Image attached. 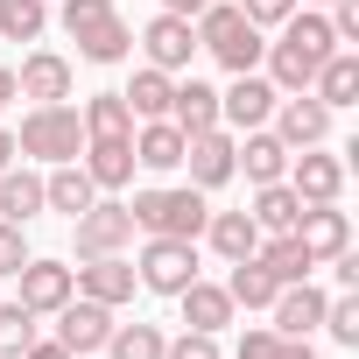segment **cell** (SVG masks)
<instances>
[{
  "mask_svg": "<svg viewBox=\"0 0 359 359\" xmlns=\"http://www.w3.org/2000/svg\"><path fill=\"white\" fill-rule=\"evenodd\" d=\"M191 29H198V50H205L219 71H233V78H240V71H261V50H268V43H261V29L233 8V0H205V15H198Z\"/></svg>",
  "mask_w": 359,
  "mask_h": 359,
  "instance_id": "obj_1",
  "label": "cell"
},
{
  "mask_svg": "<svg viewBox=\"0 0 359 359\" xmlns=\"http://www.w3.org/2000/svg\"><path fill=\"white\" fill-rule=\"evenodd\" d=\"M134 233H155V240H198L212 205L198 184H162V191H134Z\"/></svg>",
  "mask_w": 359,
  "mask_h": 359,
  "instance_id": "obj_2",
  "label": "cell"
},
{
  "mask_svg": "<svg viewBox=\"0 0 359 359\" xmlns=\"http://www.w3.org/2000/svg\"><path fill=\"white\" fill-rule=\"evenodd\" d=\"M57 22H64V36L78 43L85 64H127V57H134V29L120 22L113 0H64Z\"/></svg>",
  "mask_w": 359,
  "mask_h": 359,
  "instance_id": "obj_3",
  "label": "cell"
},
{
  "mask_svg": "<svg viewBox=\"0 0 359 359\" xmlns=\"http://www.w3.org/2000/svg\"><path fill=\"white\" fill-rule=\"evenodd\" d=\"M15 148L36 155V162H78V155H85V120H78V106H64V99H57V106H29Z\"/></svg>",
  "mask_w": 359,
  "mask_h": 359,
  "instance_id": "obj_4",
  "label": "cell"
},
{
  "mask_svg": "<svg viewBox=\"0 0 359 359\" xmlns=\"http://www.w3.org/2000/svg\"><path fill=\"white\" fill-rule=\"evenodd\" d=\"M134 275H141V289H155V296L191 289V282H198V240H155V233H148Z\"/></svg>",
  "mask_w": 359,
  "mask_h": 359,
  "instance_id": "obj_5",
  "label": "cell"
},
{
  "mask_svg": "<svg viewBox=\"0 0 359 359\" xmlns=\"http://www.w3.org/2000/svg\"><path fill=\"white\" fill-rule=\"evenodd\" d=\"M134 240V212L120 198H92L78 212V261H99V254H127Z\"/></svg>",
  "mask_w": 359,
  "mask_h": 359,
  "instance_id": "obj_6",
  "label": "cell"
},
{
  "mask_svg": "<svg viewBox=\"0 0 359 359\" xmlns=\"http://www.w3.org/2000/svg\"><path fill=\"white\" fill-rule=\"evenodd\" d=\"M134 289H141V275H134V261H127V254H99V261L71 268V296H85V303L120 310V303H134Z\"/></svg>",
  "mask_w": 359,
  "mask_h": 359,
  "instance_id": "obj_7",
  "label": "cell"
},
{
  "mask_svg": "<svg viewBox=\"0 0 359 359\" xmlns=\"http://www.w3.org/2000/svg\"><path fill=\"white\" fill-rule=\"evenodd\" d=\"M282 184H289L303 205H338V191H345V155H324V141H317V148H296Z\"/></svg>",
  "mask_w": 359,
  "mask_h": 359,
  "instance_id": "obj_8",
  "label": "cell"
},
{
  "mask_svg": "<svg viewBox=\"0 0 359 359\" xmlns=\"http://www.w3.org/2000/svg\"><path fill=\"white\" fill-rule=\"evenodd\" d=\"M268 120H275V141H282L289 155H296V148H317V141L331 134V106L310 99V92H282Z\"/></svg>",
  "mask_w": 359,
  "mask_h": 359,
  "instance_id": "obj_9",
  "label": "cell"
},
{
  "mask_svg": "<svg viewBox=\"0 0 359 359\" xmlns=\"http://www.w3.org/2000/svg\"><path fill=\"white\" fill-rule=\"evenodd\" d=\"M275 99H282V92H275L261 71H240V78L219 92V127H233V134H247V127H268Z\"/></svg>",
  "mask_w": 359,
  "mask_h": 359,
  "instance_id": "obj_10",
  "label": "cell"
},
{
  "mask_svg": "<svg viewBox=\"0 0 359 359\" xmlns=\"http://www.w3.org/2000/svg\"><path fill=\"white\" fill-rule=\"evenodd\" d=\"M289 233H296V247H303L317 268H324L331 254H345V247H352V219H345L338 205H303Z\"/></svg>",
  "mask_w": 359,
  "mask_h": 359,
  "instance_id": "obj_11",
  "label": "cell"
},
{
  "mask_svg": "<svg viewBox=\"0 0 359 359\" xmlns=\"http://www.w3.org/2000/svg\"><path fill=\"white\" fill-rule=\"evenodd\" d=\"M15 282H22L15 303H29L36 317H57V310L71 303V261H43V254H29V261L15 268Z\"/></svg>",
  "mask_w": 359,
  "mask_h": 359,
  "instance_id": "obj_12",
  "label": "cell"
},
{
  "mask_svg": "<svg viewBox=\"0 0 359 359\" xmlns=\"http://www.w3.org/2000/svg\"><path fill=\"white\" fill-rule=\"evenodd\" d=\"M184 169H191V184L198 191H219V184H233V127H205V134H191L184 141Z\"/></svg>",
  "mask_w": 359,
  "mask_h": 359,
  "instance_id": "obj_13",
  "label": "cell"
},
{
  "mask_svg": "<svg viewBox=\"0 0 359 359\" xmlns=\"http://www.w3.org/2000/svg\"><path fill=\"white\" fill-rule=\"evenodd\" d=\"M106 338H113V310L106 303H85V296H71L64 310H57V345L64 352H106Z\"/></svg>",
  "mask_w": 359,
  "mask_h": 359,
  "instance_id": "obj_14",
  "label": "cell"
},
{
  "mask_svg": "<svg viewBox=\"0 0 359 359\" xmlns=\"http://www.w3.org/2000/svg\"><path fill=\"white\" fill-rule=\"evenodd\" d=\"M141 50H148V64L155 71H191V57H198V29L184 22V15H155L148 29H141Z\"/></svg>",
  "mask_w": 359,
  "mask_h": 359,
  "instance_id": "obj_15",
  "label": "cell"
},
{
  "mask_svg": "<svg viewBox=\"0 0 359 359\" xmlns=\"http://www.w3.org/2000/svg\"><path fill=\"white\" fill-rule=\"evenodd\" d=\"M15 99H36V106L71 99V57H57V50H29L22 71H15Z\"/></svg>",
  "mask_w": 359,
  "mask_h": 359,
  "instance_id": "obj_16",
  "label": "cell"
},
{
  "mask_svg": "<svg viewBox=\"0 0 359 359\" xmlns=\"http://www.w3.org/2000/svg\"><path fill=\"white\" fill-rule=\"evenodd\" d=\"M324 303H331L324 289H310V282H282L275 303H268V310H275L268 331H275V338H310V331L324 324Z\"/></svg>",
  "mask_w": 359,
  "mask_h": 359,
  "instance_id": "obj_17",
  "label": "cell"
},
{
  "mask_svg": "<svg viewBox=\"0 0 359 359\" xmlns=\"http://www.w3.org/2000/svg\"><path fill=\"white\" fill-rule=\"evenodd\" d=\"M233 169H247V184H282L289 148L275 141V127H247V134H233Z\"/></svg>",
  "mask_w": 359,
  "mask_h": 359,
  "instance_id": "obj_18",
  "label": "cell"
},
{
  "mask_svg": "<svg viewBox=\"0 0 359 359\" xmlns=\"http://www.w3.org/2000/svg\"><path fill=\"white\" fill-rule=\"evenodd\" d=\"M176 303H184V331H226L233 324V296H226V282H191V289H176Z\"/></svg>",
  "mask_w": 359,
  "mask_h": 359,
  "instance_id": "obj_19",
  "label": "cell"
},
{
  "mask_svg": "<svg viewBox=\"0 0 359 359\" xmlns=\"http://www.w3.org/2000/svg\"><path fill=\"white\" fill-rule=\"evenodd\" d=\"M134 162L155 169V176L184 169V127H176V120H141L134 127Z\"/></svg>",
  "mask_w": 359,
  "mask_h": 359,
  "instance_id": "obj_20",
  "label": "cell"
},
{
  "mask_svg": "<svg viewBox=\"0 0 359 359\" xmlns=\"http://www.w3.org/2000/svg\"><path fill=\"white\" fill-rule=\"evenodd\" d=\"M99 198V184L85 176V162H50V176H43V212H85Z\"/></svg>",
  "mask_w": 359,
  "mask_h": 359,
  "instance_id": "obj_21",
  "label": "cell"
},
{
  "mask_svg": "<svg viewBox=\"0 0 359 359\" xmlns=\"http://www.w3.org/2000/svg\"><path fill=\"white\" fill-rule=\"evenodd\" d=\"M169 120L184 127V141H191V134H205V127H219V92H212L205 78H184V85L169 92Z\"/></svg>",
  "mask_w": 359,
  "mask_h": 359,
  "instance_id": "obj_22",
  "label": "cell"
},
{
  "mask_svg": "<svg viewBox=\"0 0 359 359\" xmlns=\"http://www.w3.org/2000/svg\"><path fill=\"white\" fill-rule=\"evenodd\" d=\"M310 99H324L331 113L352 106V99H359V57H352V50H331V57L317 64V78H310Z\"/></svg>",
  "mask_w": 359,
  "mask_h": 359,
  "instance_id": "obj_23",
  "label": "cell"
},
{
  "mask_svg": "<svg viewBox=\"0 0 359 359\" xmlns=\"http://www.w3.org/2000/svg\"><path fill=\"white\" fill-rule=\"evenodd\" d=\"M78 120H85V141H134V113L120 92H92L78 106Z\"/></svg>",
  "mask_w": 359,
  "mask_h": 359,
  "instance_id": "obj_24",
  "label": "cell"
},
{
  "mask_svg": "<svg viewBox=\"0 0 359 359\" xmlns=\"http://www.w3.org/2000/svg\"><path fill=\"white\" fill-rule=\"evenodd\" d=\"M205 240H212V254L233 268V261H247V254L261 247V226H254L247 212H212V219H205Z\"/></svg>",
  "mask_w": 359,
  "mask_h": 359,
  "instance_id": "obj_25",
  "label": "cell"
},
{
  "mask_svg": "<svg viewBox=\"0 0 359 359\" xmlns=\"http://www.w3.org/2000/svg\"><path fill=\"white\" fill-rule=\"evenodd\" d=\"M85 176L99 191H127L134 184V141H85Z\"/></svg>",
  "mask_w": 359,
  "mask_h": 359,
  "instance_id": "obj_26",
  "label": "cell"
},
{
  "mask_svg": "<svg viewBox=\"0 0 359 359\" xmlns=\"http://www.w3.org/2000/svg\"><path fill=\"white\" fill-rule=\"evenodd\" d=\"M43 212V176H29V169H0V219H8V226H29Z\"/></svg>",
  "mask_w": 359,
  "mask_h": 359,
  "instance_id": "obj_27",
  "label": "cell"
},
{
  "mask_svg": "<svg viewBox=\"0 0 359 359\" xmlns=\"http://www.w3.org/2000/svg\"><path fill=\"white\" fill-rule=\"evenodd\" d=\"M169 92H176V78H169V71H155V64H141V71H134V85H127L120 99H127V113H134V120H169Z\"/></svg>",
  "mask_w": 359,
  "mask_h": 359,
  "instance_id": "obj_28",
  "label": "cell"
},
{
  "mask_svg": "<svg viewBox=\"0 0 359 359\" xmlns=\"http://www.w3.org/2000/svg\"><path fill=\"white\" fill-rule=\"evenodd\" d=\"M254 261H261V268H268L275 282H310V268H317V261H310V254L296 247V233H261Z\"/></svg>",
  "mask_w": 359,
  "mask_h": 359,
  "instance_id": "obj_29",
  "label": "cell"
},
{
  "mask_svg": "<svg viewBox=\"0 0 359 359\" xmlns=\"http://www.w3.org/2000/svg\"><path fill=\"white\" fill-rule=\"evenodd\" d=\"M296 212H303V198H296L289 184H254V205H247V219H254L261 233H289V226H296Z\"/></svg>",
  "mask_w": 359,
  "mask_h": 359,
  "instance_id": "obj_30",
  "label": "cell"
},
{
  "mask_svg": "<svg viewBox=\"0 0 359 359\" xmlns=\"http://www.w3.org/2000/svg\"><path fill=\"white\" fill-rule=\"evenodd\" d=\"M275 289H282V282H275V275H268L254 254H247V261H233V275H226L233 310H268V303H275Z\"/></svg>",
  "mask_w": 359,
  "mask_h": 359,
  "instance_id": "obj_31",
  "label": "cell"
},
{
  "mask_svg": "<svg viewBox=\"0 0 359 359\" xmlns=\"http://www.w3.org/2000/svg\"><path fill=\"white\" fill-rule=\"evenodd\" d=\"M50 29V0H0V36L8 43H36Z\"/></svg>",
  "mask_w": 359,
  "mask_h": 359,
  "instance_id": "obj_32",
  "label": "cell"
},
{
  "mask_svg": "<svg viewBox=\"0 0 359 359\" xmlns=\"http://www.w3.org/2000/svg\"><path fill=\"white\" fill-rule=\"evenodd\" d=\"M162 324H113L106 338V359H162Z\"/></svg>",
  "mask_w": 359,
  "mask_h": 359,
  "instance_id": "obj_33",
  "label": "cell"
},
{
  "mask_svg": "<svg viewBox=\"0 0 359 359\" xmlns=\"http://www.w3.org/2000/svg\"><path fill=\"white\" fill-rule=\"evenodd\" d=\"M36 345V310L29 303H0V359H22Z\"/></svg>",
  "mask_w": 359,
  "mask_h": 359,
  "instance_id": "obj_34",
  "label": "cell"
},
{
  "mask_svg": "<svg viewBox=\"0 0 359 359\" xmlns=\"http://www.w3.org/2000/svg\"><path fill=\"white\" fill-rule=\"evenodd\" d=\"M317 331H331L338 345H359V289H338L331 303H324V324Z\"/></svg>",
  "mask_w": 359,
  "mask_h": 359,
  "instance_id": "obj_35",
  "label": "cell"
},
{
  "mask_svg": "<svg viewBox=\"0 0 359 359\" xmlns=\"http://www.w3.org/2000/svg\"><path fill=\"white\" fill-rule=\"evenodd\" d=\"M162 359H226V352H219L212 331H184V338H169V345H162Z\"/></svg>",
  "mask_w": 359,
  "mask_h": 359,
  "instance_id": "obj_36",
  "label": "cell"
},
{
  "mask_svg": "<svg viewBox=\"0 0 359 359\" xmlns=\"http://www.w3.org/2000/svg\"><path fill=\"white\" fill-rule=\"evenodd\" d=\"M240 15H247L254 29H282V22L296 15V0H240Z\"/></svg>",
  "mask_w": 359,
  "mask_h": 359,
  "instance_id": "obj_37",
  "label": "cell"
},
{
  "mask_svg": "<svg viewBox=\"0 0 359 359\" xmlns=\"http://www.w3.org/2000/svg\"><path fill=\"white\" fill-rule=\"evenodd\" d=\"M22 261H29V240H22V226H8V219H0V282H8Z\"/></svg>",
  "mask_w": 359,
  "mask_h": 359,
  "instance_id": "obj_38",
  "label": "cell"
},
{
  "mask_svg": "<svg viewBox=\"0 0 359 359\" xmlns=\"http://www.w3.org/2000/svg\"><path fill=\"white\" fill-rule=\"evenodd\" d=\"M324 22H331L338 43H359V0H331V15H324Z\"/></svg>",
  "mask_w": 359,
  "mask_h": 359,
  "instance_id": "obj_39",
  "label": "cell"
},
{
  "mask_svg": "<svg viewBox=\"0 0 359 359\" xmlns=\"http://www.w3.org/2000/svg\"><path fill=\"white\" fill-rule=\"evenodd\" d=\"M282 352V338L268 331V324H254V331H240V359H275Z\"/></svg>",
  "mask_w": 359,
  "mask_h": 359,
  "instance_id": "obj_40",
  "label": "cell"
},
{
  "mask_svg": "<svg viewBox=\"0 0 359 359\" xmlns=\"http://www.w3.org/2000/svg\"><path fill=\"white\" fill-rule=\"evenodd\" d=\"M22 359H78V352H64V345H57V338H36V345H29V352H22Z\"/></svg>",
  "mask_w": 359,
  "mask_h": 359,
  "instance_id": "obj_41",
  "label": "cell"
},
{
  "mask_svg": "<svg viewBox=\"0 0 359 359\" xmlns=\"http://www.w3.org/2000/svg\"><path fill=\"white\" fill-rule=\"evenodd\" d=\"M275 359H317V345H310V338H282V352H275Z\"/></svg>",
  "mask_w": 359,
  "mask_h": 359,
  "instance_id": "obj_42",
  "label": "cell"
},
{
  "mask_svg": "<svg viewBox=\"0 0 359 359\" xmlns=\"http://www.w3.org/2000/svg\"><path fill=\"white\" fill-rule=\"evenodd\" d=\"M162 15H184V22H198V15H205V0H162Z\"/></svg>",
  "mask_w": 359,
  "mask_h": 359,
  "instance_id": "obj_43",
  "label": "cell"
},
{
  "mask_svg": "<svg viewBox=\"0 0 359 359\" xmlns=\"http://www.w3.org/2000/svg\"><path fill=\"white\" fill-rule=\"evenodd\" d=\"M8 106H15V71L0 64V113H8Z\"/></svg>",
  "mask_w": 359,
  "mask_h": 359,
  "instance_id": "obj_44",
  "label": "cell"
},
{
  "mask_svg": "<svg viewBox=\"0 0 359 359\" xmlns=\"http://www.w3.org/2000/svg\"><path fill=\"white\" fill-rule=\"evenodd\" d=\"M8 162H22V148H15V134H8V127H0V169H8Z\"/></svg>",
  "mask_w": 359,
  "mask_h": 359,
  "instance_id": "obj_45",
  "label": "cell"
},
{
  "mask_svg": "<svg viewBox=\"0 0 359 359\" xmlns=\"http://www.w3.org/2000/svg\"><path fill=\"white\" fill-rule=\"evenodd\" d=\"M296 8H331V0H296Z\"/></svg>",
  "mask_w": 359,
  "mask_h": 359,
  "instance_id": "obj_46",
  "label": "cell"
}]
</instances>
